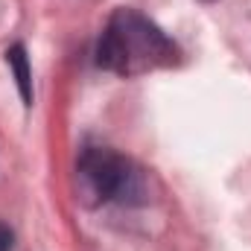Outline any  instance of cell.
<instances>
[{"mask_svg":"<svg viewBox=\"0 0 251 251\" xmlns=\"http://www.w3.org/2000/svg\"><path fill=\"white\" fill-rule=\"evenodd\" d=\"M178 62H181L178 44L155 21L128 6L111 12L97 44V64L126 79L161 67H176Z\"/></svg>","mask_w":251,"mask_h":251,"instance_id":"obj_1","label":"cell"},{"mask_svg":"<svg viewBox=\"0 0 251 251\" xmlns=\"http://www.w3.org/2000/svg\"><path fill=\"white\" fill-rule=\"evenodd\" d=\"M143 196V173L108 146H82L76 158V199L85 207L108 201L131 204Z\"/></svg>","mask_w":251,"mask_h":251,"instance_id":"obj_2","label":"cell"},{"mask_svg":"<svg viewBox=\"0 0 251 251\" xmlns=\"http://www.w3.org/2000/svg\"><path fill=\"white\" fill-rule=\"evenodd\" d=\"M6 62L12 64L15 79H18V88H21V97H24V102L29 105V102H32V85H29V62H26L24 44L9 47V50H6Z\"/></svg>","mask_w":251,"mask_h":251,"instance_id":"obj_3","label":"cell"},{"mask_svg":"<svg viewBox=\"0 0 251 251\" xmlns=\"http://www.w3.org/2000/svg\"><path fill=\"white\" fill-rule=\"evenodd\" d=\"M12 246H15V234L6 225H0V251H12Z\"/></svg>","mask_w":251,"mask_h":251,"instance_id":"obj_4","label":"cell"},{"mask_svg":"<svg viewBox=\"0 0 251 251\" xmlns=\"http://www.w3.org/2000/svg\"><path fill=\"white\" fill-rule=\"evenodd\" d=\"M199 3H216V0H199Z\"/></svg>","mask_w":251,"mask_h":251,"instance_id":"obj_5","label":"cell"}]
</instances>
